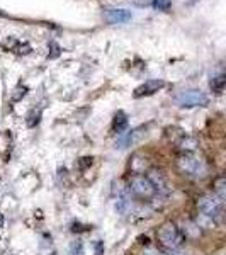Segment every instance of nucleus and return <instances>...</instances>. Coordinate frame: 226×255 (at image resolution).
<instances>
[{"mask_svg": "<svg viewBox=\"0 0 226 255\" xmlns=\"http://www.w3.org/2000/svg\"><path fill=\"white\" fill-rule=\"evenodd\" d=\"M157 237H158L160 244L165 247L167 250H177L179 247L184 244V240H186V237H184V233L177 228V225L170 223V221H167V223H163L160 226Z\"/></svg>", "mask_w": 226, "mask_h": 255, "instance_id": "obj_1", "label": "nucleus"}, {"mask_svg": "<svg viewBox=\"0 0 226 255\" xmlns=\"http://www.w3.org/2000/svg\"><path fill=\"white\" fill-rule=\"evenodd\" d=\"M177 167L184 175H191V177H204L208 172L204 160H201L199 157H196L192 153H186L182 157H179Z\"/></svg>", "mask_w": 226, "mask_h": 255, "instance_id": "obj_2", "label": "nucleus"}, {"mask_svg": "<svg viewBox=\"0 0 226 255\" xmlns=\"http://www.w3.org/2000/svg\"><path fill=\"white\" fill-rule=\"evenodd\" d=\"M197 208L215 223L223 220V201H220L216 196H201L197 199Z\"/></svg>", "mask_w": 226, "mask_h": 255, "instance_id": "obj_3", "label": "nucleus"}, {"mask_svg": "<svg viewBox=\"0 0 226 255\" xmlns=\"http://www.w3.org/2000/svg\"><path fill=\"white\" fill-rule=\"evenodd\" d=\"M175 102L180 108H204L208 106L209 97L197 89H187L175 96Z\"/></svg>", "mask_w": 226, "mask_h": 255, "instance_id": "obj_4", "label": "nucleus"}, {"mask_svg": "<svg viewBox=\"0 0 226 255\" xmlns=\"http://www.w3.org/2000/svg\"><path fill=\"white\" fill-rule=\"evenodd\" d=\"M129 189L134 196L141 197V199H148L157 192V187L153 186L150 177L145 175H133L129 180Z\"/></svg>", "mask_w": 226, "mask_h": 255, "instance_id": "obj_5", "label": "nucleus"}, {"mask_svg": "<svg viewBox=\"0 0 226 255\" xmlns=\"http://www.w3.org/2000/svg\"><path fill=\"white\" fill-rule=\"evenodd\" d=\"M146 126H139V128H134V129L128 131V133L121 134L119 139L116 141V146L117 148H128L131 145H134V143L141 141L143 138L146 136Z\"/></svg>", "mask_w": 226, "mask_h": 255, "instance_id": "obj_6", "label": "nucleus"}, {"mask_svg": "<svg viewBox=\"0 0 226 255\" xmlns=\"http://www.w3.org/2000/svg\"><path fill=\"white\" fill-rule=\"evenodd\" d=\"M165 87V82L163 80H146L145 84H141L139 87L134 89L133 97L139 99V97H146V96H153L155 92H158L160 89Z\"/></svg>", "mask_w": 226, "mask_h": 255, "instance_id": "obj_7", "label": "nucleus"}, {"mask_svg": "<svg viewBox=\"0 0 226 255\" xmlns=\"http://www.w3.org/2000/svg\"><path fill=\"white\" fill-rule=\"evenodd\" d=\"M106 19L111 24H122L131 19V12L126 9H109L106 10Z\"/></svg>", "mask_w": 226, "mask_h": 255, "instance_id": "obj_8", "label": "nucleus"}, {"mask_svg": "<svg viewBox=\"0 0 226 255\" xmlns=\"http://www.w3.org/2000/svg\"><path fill=\"white\" fill-rule=\"evenodd\" d=\"M126 128H128V116H126L122 111H119L113 119V131L117 134H122Z\"/></svg>", "mask_w": 226, "mask_h": 255, "instance_id": "obj_9", "label": "nucleus"}, {"mask_svg": "<svg viewBox=\"0 0 226 255\" xmlns=\"http://www.w3.org/2000/svg\"><path fill=\"white\" fill-rule=\"evenodd\" d=\"M213 196H216L218 199L225 203V199H226V179L225 177H218L215 180V194Z\"/></svg>", "mask_w": 226, "mask_h": 255, "instance_id": "obj_10", "label": "nucleus"}, {"mask_svg": "<svg viewBox=\"0 0 226 255\" xmlns=\"http://www.w3.org/2000/svg\"><path fill=\"white\" fill-rule=\"evenodd\" d=\"M225 84H226V77L225 73H220V75H215L211 79V82H209V85H211V89L215 90V92H223L225 89Z\"/></svg>", "mask_w": 226, "mask_h": 255, "instance_id": "obj_11", "label": "nucleus"}, {"mask_svg": "<svg viewBox=\"0 0 226 255\" xmlns=\"http://www.w3.org/2000/svg\"><path fill=\"white\" fill-rule=\"evenodd\" d=\"M39 119H41V109H32L29 114H27V126L32 128V126H36L39 123Z\"/></svg>", "mask_w": 226, "mask_h": 255, "instance_id": "obj_12", "label": "nucleus"}, {"mask_svg": "<svg viewBox=\"0 0 226 255\" xmlns=\"http://www.w3.org/2000/svg\"><path fill=\"white\" fill-rule=\"evenodd\" d=\"M196 146H197V141L194 138H186L182 143H180V148H182V150H186V153H191Z\"/></svg>", "mask_w": 226, "mask_h": 255, "instance_id": "obj_13", "label": "nucleus"}, {"mask_svg": "<svg viewBox=\"0 0 226 255\" xmlns=\"http://www.w3.org/2000/svg\"><path fill=\"white\" fill-rule=\"evenodd\" d=\"M26 94H27V89H26V87H20V85H19V87H15V89H14V92H12L10 99H12L14 102H17V101H20V99H22L24 96H26Z\"/></svg>", "mask_w": 226, "mask_h": 255, "instance_id": "obj_14", "label": "nucleus"}, {"mask_svg": "<svg viewBox=\"0 0 226 255\" xmlns=\"http://www.w3.org/2000/svg\"><path fill=\"white\" fill-rule=\"evenodd\" d=\"M172 5V0H153V7L157 10H168Z\"/></svg>", "mask_w": 226, "mask_h": 255, "instance_id": "obj_15", "label": "nucleus"}, {"mask_svg": "<svg viewBox=\"0 0 226 255\" xmlns=\"http://www.w3.org/2000/svg\"><path fill=\"white\" fill-rule=\"evenodd\" d=\"M70 255H84V245H82V242L77 240L70 245Z\"/></svg>", "mask_w": 226, "mask_h": 255, "instance_id": "obj_16", "label": "nucleus"}, {"mask_svg": "<svg viewBox=\"0 0 226 255\" xmlns=\"http://www.w3.org/2000/svg\"><path fill=\"white\" fill-rule=\"evenodd\" d=\"M51 49L53 53L49 55V58H56V56H60V46L56 43H51Z\"/></svg>", "mask_w": 226, "mask_h": 255, "instance_id": "obj_17", "label": "nucleus"}, {"mask_svg": "<svg viewBox=\"0 0 226 255\" xmlns=\"http://www.w3.org/2000/svg\"><path fill=\"white\" fill-rule=\"evenodd\" d=\"M102 252H104V244H102V242H97L96 244V255H102Z\"/></svg>", "mask_w": 226, "mask_h": 255, "instance_id": "obj_18", "label": "nucleus"}, {"mask_svg": "<svg viewBox=\"0 0 226 255\" xmlns=\"http://www.w3.org/2000/svg\"><path fill=\"white\" fill-rule=\"evenodd\" d=\"M82 160H84V162L80 163L82 168H85L87 165H92V157H85V158H82Z\"/></svg>", "mask_w": 226, "mask_h": 255, "instance_id": "obj_19", "label": "nucleus"}, {"mask_svg": "<svg viewBox=\"0 0 226 255\" xmlns=\"http://www.w3.org/2000/svg\"><path fill=\"white\" fill-rule=\"evenodd\" d=\"M31 51V46H27V44H24V46H20L19 48V51L17 53H20V55H27V53Z\"/></svg>", "mask_w": 226, "mask_h": 255, "instance_id": "obj_20", "label": "nucleus"}, {"mask_svg": "<svg viewBox=\"0 0 226 255\" xmlns=\"http://www.w3.org/2000/svg\"><path fill=\"white\" fill-rule=\"evenodd\" d=\"M2 226H3V216L0 215V228H2Z\"/></svg>", "mask_w": 226, "mask_h": 255, "instance_id": "obj_21", "label": "nucleus"}, {"mask_svg": "<svg viewBox=\"0 0 226 255\" xmlns=\"http://www.w3.org/2000/svg\"><path fill=\"white\" fill-rule=\"evenodd\" d=\"M49 255H58V254H56V252H51V254H49Z\"/></svg>", "mask_w": 226, "mask_h": 255, "instance_id": "obj_22", "label": "nucleus"}]
</instances>
